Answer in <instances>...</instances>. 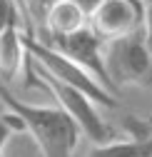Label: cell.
<instances>
[{
    "label": "cell",
    "instance_id": "2e32d148",
    "mask_svg": "<svg viewBox=\"0 0 152 157\" xmlns=\"http://www.w3.org/2000/svg\"><path fill=\"white\" fill-rule=\"evenodd\" d=\"M132 3H135V5H140V8H145V3H147V0H132Z\"/></svg>",
    "mask_w": 152,
    "mask_h": 157
},
{
    "label": "cell",
    "instance_id": "30bf717a",
    "mask_svg": "<svg viewBox=\"0 0 152 157\" xmlns=\"http://www.w3.org/2000/svg\"><path fill=\"white\" fill-rule=\"evenodd\" d=\"M23 3H25V20H28V30L25 33H35L37 28H43L50 8L58 3V0H23Z\"/></svg>",
    "mask_w": 152,
    "mask_h": 157
},
{
    "label": "cell",
    "instance_id": "277c9868",
    "mask_svg": "<svg viewBox=\"0 0 152 157\" xmlns=\"http://www.w3.org/2000/svg\"><path fill=\"white\" fill-rule=\"evenodd\" d=\"M23 40H25L28 55H30L43 70H48L52 77H58V80H63V82H67V85H72V87L82 90L85 95H90L92 100L97 102V105H102V107H120L117 95H112V92L97 80V77H92L85 67H80L78 63H72L70 57H65L63 52L43 45L40 40H35V37L28 35V33H23Z\"/></svg>",
    "mask_w": 152,
    "mask_h": 157
},
{
    "label": "cell",
    "instance_id": "7a4b0ae2",
    "mask_svg": "<svg viewBox=\"0 0 152 157\" xmlns=\"http://www.w3.org/2000/svg\"><path fill=\"white\" fill-rule=\"evenodd\" d=\"M25 80L35 87H40L45 92H50L55 97V102H58L75 122L80 125L82 135L90 137V142L92 145H105V142H112V140H117V130L107 125L100 112H97V102L92 100L90 95H85L82 90L78 87H72L63 80H58V77H52L48 70H43L40 65H37L32 57L28 55V67H25Z\"/></svg>",
    "mask_w": 152,
    "mask_h": 157
},
{
    "label": "cell",
    "instance_id": "8fae6325",
    "mask_svg": "<svg viewBox=\"0 0 152 157\" xmlns=\"http://www.w3.org/2000/svg\"><path fill=\"white\" fill-rule=\"evenodd\" d=\"M13 25L28 30L23 8L17 5V0H0V33H3L5 28H13Z\"/></svg>",
    "mask_w": 152,
    "mask_h": 157
},
{
    "label": "cell",
    "instance_id": "6da1fadb",
    "mask_svg": "<svg viewBox=\"0 0 152 157\" xmlns=\"http://www.w3.org/2000/svg\"><path fill=\"white\" fill-rule=\"evenodd\" d=\"M0 97H3V102L10 112L20 117L25 132L35 140L43 157H72L75 155L82 130L60 105L43 107V105L23 102L10 92L8 85H0Z\"/></svg>",
    "mask_w": 152,
    "mask_h": 157
},
{
    "label": "cell",
    "instance_id": "9c48e42d",
    "mask_svg": "<svg viewBox=\"0 0 152 157\" xmlns=\"http://www.w3.org/2000/svg\"><path fill=\"white\" fill-rule=\"evenodd\" d=\"M87 157H152V132L145 137H117L105 145H92Z\"/></svg>",
    "mask_w": 152,
    "mask_h": 157
},
{
    "label": "cell",
    "instance_id": "7c38bea8",
    "mask_svg": "<svg viewBox=\"0 0 152 157\" xmlns=\"http://www.w3.org/2000/svg\"><path fill=\"white\" fill-rule=\"evenodd\" d=\"M17 132H25L23 122H20V117H17L15 112H5V115H0V157H3V150L5 145L10 142V137L17 135Z\"/></svg>",
    "mask_w": 152,
    "mask_h": 157
},
{
    "label": "cell",
    "instance_id": "e0dca14e",
    "mask_svg": "<svg viewBox=\"0 0 152 157\" xmlns=\"http://www.w3.org/2000/svg\"><path fill=\"white\" fill-rule=\"evenodd\" d=\"M17 5L23 8V15H25V3H23V0H17ZM25 23H28V20H25Z\"/></svg>",
    "mask_w": 152,
    "mask_h": 157
},
{
    "label": "cell",
    "instance_id": "52a82bcc",
    "mask_svg": "<svg viewBox=\"0 0 152 157\" xmlns=\"http://www.w3.org/2000/svg\"><path fill=\"white\" fill-rule=\"evenodd\" d=\"M23 28H5L0 33V85H13L28 67V50L23 40Z\"/></svg>",
    "mask_w": 152,
    "mask_h": 157
},
{
    "label": "cell",
    "instance_id": "4fadbf2b",
    "mask_svg": "<svg viewBox=\"0 0 152 157\" xmlns=\"http://www.w3.org/2000/svg\"><path fill=\"white\" fill-rule=\"evenodd\" d=\"M142 35H145V45L152 55V0L145 3V15H142Z\"/></svg>",
    "mask_w": 152,
    "mask_h": 157
},
{
    "label": "cell",
    "instance_id": "5b68a950",
    "mask_svg": "<svg viewBox=\"0 0 152 157\" xmlns=\"http://www.w3.org/2000/svg\"><path fill=\"white\" fill-rule=\"evenodd\" d=\"M35 40H40L43 45L63 52L65 57H70L72 63H78L80 67H85L92 77H97L112 95L120 92L115 85H112L107 65H105V40L90 28V23L85 28H80L78 33H70V35H37Z\"/></svg>",
    "mask_w": 152,
    "mask_h": 157
},
{
    "label": "cell",
    "instance_id": "5bb4252c",
    "mask_svg": "<svg viewBox=\"0 0 152 157\" xmlns=\"http://www.w3.org/2000/svg\"><path fill=\"white\" fill-rule=\"evenodd\" d=\"M72 3L78 5V8H80V10L85 13V15H87V20H90V17H92V13L97 10V8H100V5L105 3V0H72Z\"/></svg>",
    "mask_w": 152,
    "mask_h": 157
},
{
    "label": "cell",
    "instance_id": "3957f363",
    "mask_svg": "<svg viewBox=\"0 0 152 157\" xmlns=\"http://www.w3.org/2000/svg\"><path fill=\"white\" fill-rule=\"evenodd\" d=\"M105 65L117 90L122 85L152 87V55L145 45L142 25L122 37L105 43Z\"/></svg>",
    "mask_w": 152,
    "mask_h": 157
},
{
    "label": "cell",
    "instance_id": "9a60e30c",
    "mask_svg": "<svg viewBox=\"0 0 152 157\" xmlns=\"http://www.w3.org/2000/svg\"><path fill=\"white\" fill-rule=\"evenodd\" d=\"M8 112V107H5V102H3V97H0V115H5Z\"/></svg>",
    "mask_w": 152,
    "mask_h": 157
},
{
    "label": "cell",
    "instance_id": "ba28073f",
    "mask_svg": "<svg viewBox=\"0 0 152 157\" xmlns=\"http://www.w3.org/2000/svg\"><path fill=\"white\" fill-rule=\"evenodd\" d=\"M85 25H87V15L72 0H58L50 8L43 28H37L30 35H35V37L37 35H70V33H78Z\"/></svg>",
    "mask_w": 152,
    "mask_h": 157
},
{
    "label": "cell",
    "instance_id": "8992f818",
    "mask_svg": "<svg viewBox=\"0 0 152 157\" xmlns=\"http://www.w3.org/2000/svg\"><path fill=\"white\" fill-rule=\"evenodd\" d=\"M142 15H145V8L135 5L132 0H105L87 23L105 43H110L115 37L137 30L142 25Z\"/></svg>",
    "mask_w": 152,
    "mask_h": 157
}]
</instances>
